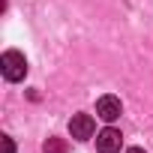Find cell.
I'll list each match as a JSON object with an SVG mask.
<instances>
[{
    "instance_id": "6da1fadb",
    "label": "cell",
    "mask_w": 153,
    "mask_h": 153,
    "mask_svg": "<svg viewBox=\"0 0 153 153\" xmlns=\"http://www.w3.org/2000/svg\"><path fill=\"white\" fill-rule=\"evenodd\" d=\"M0 72H3L6 81H21L27 75V60L21 51H3V57H0Z\"/></svg>"
},
{
    "instance_id": "7a4b0ae2",
    "label": "cell",
    "mask_w": 153,
    "mask_h": 153,
    "mask_svg": "<svg viewBox=\"0 0 153 153\" xmlns=\"http://www.w3.org/2000/svg\"><path fill=\"white\" fill-rule=\"evenodd\" d=\"M69 132H72V138L87 141V138H93V132H96V120H93L90 114H72V120H69Z\"/></svg>"
},
{
    "instance_id": "3957f363",
    "label": "cell",
    "mask_w": 153,
    "mask_h": 153,
    "mask_svg": "<svg viewBox=\"0 0 153 153\" xmlns=\"http://www.w3.org/2000/svg\"><path fill=\"white\" fill-rule=\"evenodd\" d=\"M120 111H123V105H120V99L117 96H99L96 99V117L99 120H105V123H114L117 117H120Z\"/></svg>"
},
{
    "instance_id": "277c9868",
    "label": "cell",
    "mask_w": 153,
    "mask_h": 153,
    "mask_svg": "<svg viewBox=\"0 0 153 153\" xmlns=\"http://www.w3.org/2000/svg\"><path fill=\"white\" fill-rule=\"evenodd\" d=\"M120 144H123V135L111 126H105L99 135H96V150L99 153H120Z\"/></svg>"
},
{
    "instance_id": "5b68a950",
    "label": "cell",
    "mask_w": 153,
    "mask_h": 153,
    "mask_svg": "<svg viewBox=\"0 0 153 153\" xmlns=\"http://www.w3.org/2000/svg\"><path fill=\"white\" fill-rule=\"evenodd\" d=\"M42 153H69V144H66V138H57V135H51V138L45 141Z\"/></svg>"
},
{
    "instance_id": "8992f818",
    "label": "cell",
    "mask_w": 153,
    "mask_h": 153,
    "mask_svg": "<svg viewBox=\"0 0 153 153\" xmlns=\"http://www.w3.org/2000/svg\"><path fill=\"white\" fill-rule=\"evenodd\" d=\"M0 144H3V153H15V144L9 135H0Z\"/></svg>"
},
{
    "instance_id": "52a82bcc",
    "label": "cell",
    "mask_w": 153,
    "mask_h": 153,
    "mask_svg": "<svg viewBox=\"0 0 153 153\" xmlns=\"http://www.w3.org/2000/svg\"><path fill=\"white\" fill-rule=\"evenodd\" d=\"M126 153H144V150H141V147H129Z\"/></svg>"
}]
</instances>
